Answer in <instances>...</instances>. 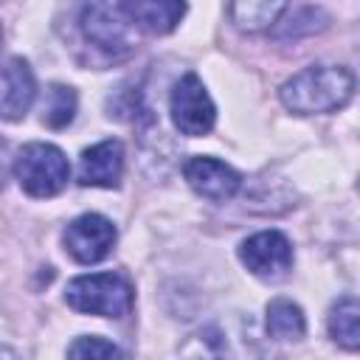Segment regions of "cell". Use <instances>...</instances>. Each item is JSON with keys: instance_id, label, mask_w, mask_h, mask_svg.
<instances>
[{"instance_id": "obj_3", "label": "cell", "mask_w": 360, "mask_h": 360, "mask_svg": "<svg viewBox=\"0 0 360 360\" xmlns=\"http://www.w3.org/2000/svg\"><path fill=\"white\" fill-rule=\"evenodd\" d=\"M68 307L98 318H124L135 304V290L121 273L76 276L65 290Z\"/></svg>"}, {"instance_id": "obj_4", "label": "cell", "mask_w": 360, "mask_h": 360, "mask_svg": "<svg viewBox=\"0 0 360 360\" xmlns=\"http://www.w3.org/2000/svg\"><path fill=\"white\" fill-rule=\"evenodd\" d=\"M14 177L31 197H56L70 180V163L53 143H25L14 158Z\"/></svg>"}, {"instance_id": "obj_1", "label": "cell", "mask_w": 360, "mask_h": 360, "mask_svg": "<svg viewBox=\"0 0 360 360\" xmlns=\"http://www.w3.org/2000/svg\"><path fill=\"white\" fill-rule=\"evenodd\" d=\"M354 93V73L343 65H312L292 73L281 87V104L295 115L335 112L349 104Z\"/></svg>"}, {"instance_id": "obj_6", "label": "cell", "mask_w": 360, "mask_h": 360, "mask_svg": "<svg viewBox=\"0 0 360 360\" xmlns=\"http://www.w3.org/2000/svg\"><path fill=\"white\" fill-rule=\"evenodd\" d=\"M239 262L264 281H278L292 267V245L281 231H259L239 245Z\"/></svg>"}, {"instance_id": "obj_14", "label": "cell", "mask_w": 360, "mask_h": 360, "mask_svg": "<svg viewBox=\"0 0 360 360\" xmlns=\"http://www.w3.org/2000/svg\"><path fill=\"white\" fill-rule=\"evenodd\" d=\"M267 335L273 340H301L307 332L304 309L290 298H273L267 304Z\"/></svg>"}, {"instance_id": "obj_16", "label": "cell", "mask_w": 360, "mask_h": 360, "mask_svg": "<svg viewBox=\"0 0 360 360\" xmlns=\"http://www.w3.org/2000/svg\"><path fill=\"white\" fill-rule=\"evenodd\" d=\"M68 354H70V357H90V360H98V357H121L124 352H121L115 343H110V340H104V338H98V335H82V338H76V340L68 346Z\"/></svg>"}, {"instance_id": "obj_5", "label": "cell", "mask_w": 360, "mask_h": 360, "mask_svg": "<svg viewBox=\"0 0 360 360\" xmlns=\"http://www.w3.org/2000/svg\"><path fill=\"white\" fill-rule=\"evenodd\" d=\"M169 112H172L174 127L188 138L208 135L217 121V107L197 73H186L174 84L172 98H169Z\"/></svg>"}, {"instance_id": "obj_7", "label": "cell", "mask_w": 360, "mask_h": 360, "mask_svg": "<svg viewBox=\"0 0 360 360\" xmlns=\"http://www.w3.org/2000/svg\"><path fill=\"white\" fill-rule=\"evenodd\" d=\"M115 225L101 214H82L73 222H68L62 233V245L79 264H96L101 262L112 245H115Z\"/></svg>"}, {"instance_id": "obj_8", "label": "cell", "mask_w": 360, "mask_h": 360, "mask_svg": "<svg viewBox=\"0 0 360 360\" xmlns=\"http://www.w3.org/2000/svg\"><path fill=\"white\" fill-rule=\"evenodd\" d=\"M183 177L200 197H205L211 202L231 200L242 186V177H239L236 169H231L225 160H217V158H208V155L188 158L186 166H183Z\"/></svg>"}, {"instance_id": "obj_10", "label": "cell", "mask_w": 360, "mask_h": 360, "mask_svg": "<svg viewBox=\"0 0 360 360\" xmlns=\"http://www.w3.org/2000/svg\"><path fill=\"white\" fill-rule=\"evenodd\" d=\"M124 174V146L121 141H98L79 158V183L96 188H115Z\"/></svg>"}, {"instance_id": "obj_17", "label": "cell", "mask_w": 360, "mask_h": 360, "mask_svg": "<svg viewBox=\"0 0 360 360\" xmlns=\"http://www.w3.org/2000/svg\"><path fill=\"white\" fill-rule=\"evenodd\" d=\"M6 174H8V146L0 138V186L6 183Z\"/></svg>"}, {"instance_id": "obj_9", "label": "cell", "mask_w": 360, "mask_h": 360, "mask_svg": "<svg viewBox=\"0 0 360 360\" xmlns=\"http://www.w3.org/2000/svg\"><path fill=\"white\" fill-rule=\"evenodd\" d=\"M37 96V79L22 56H11L0 68V118L20 121L31 110Z\"/></svg>"}, {"instance_id": "obj_13", "label": "cell", "mask_w": 360, "mask_h": 360, "mask_svg": "<svg viewBox=\"0 0 360 360\" xmlns=\"http://www.w3.org/2000/svg\"><path fill=\"white\" fill-rule=\"evenodd\" d=\"M326 329L338 346H343L349 352H354L360 346V304L354 295H343L332 304Z\"/></svg>"}, {"instance_id": "obj_2", "label": "cell", "mask_w": 360, "mask_h": 360, "mask_svg": "<svg viewBox=\"0 0 360 360\" xmlns=\"http://www.w3.org/2000/svg\"><path fill=\"white\" fill-rule=\"evenodd\" d=\"M79 28L84 39L107 59H124L132 53V0H84L79 11Z\"/></svg>"}, {"instance_id": "obj_15", "label": "cell", "mask_w": 360, "mask_h": 360, "mask_svg": "<svg viewBox=\"0 0 360 360\" xmlns=\"http://www.w3.org/2000/svg\"><path fill=\"white\" fill-rule=\"evenodd\" d=\"M76 107H79L76 90L56 82L45 93V101H42V124L51 127V129H62V127H68L76 118Z\"/></svg>"}, {"instance_id": "obj_11", "label": "cell", "mask_w": 360, "mask_h": 360, "mask_svg": "<svg viewBox=\"0 0 360 360\" xmlns=\"http://www.w3.org/2000/svg\"><path fill=\"white\" fill-rule=\"evenodd\" d=\"M186 14V0H132V22L146 34H172Z\"/></svg>"}, {"instance_id": "obj_12", "label": "cell", "mask_w": 360, "mask_h": 360, "mask_svg": "<svg viewBox=\"0 0 360 360\" xmlns=\"http://www.w3.org/2000/svg\"><path fill=\"white\" fill-rule=\"evenodd\" d=\"M284 8L287 0H228L231 22L245 34H259L273 28L284 14Z\"/></svg>"}]
</instances>
